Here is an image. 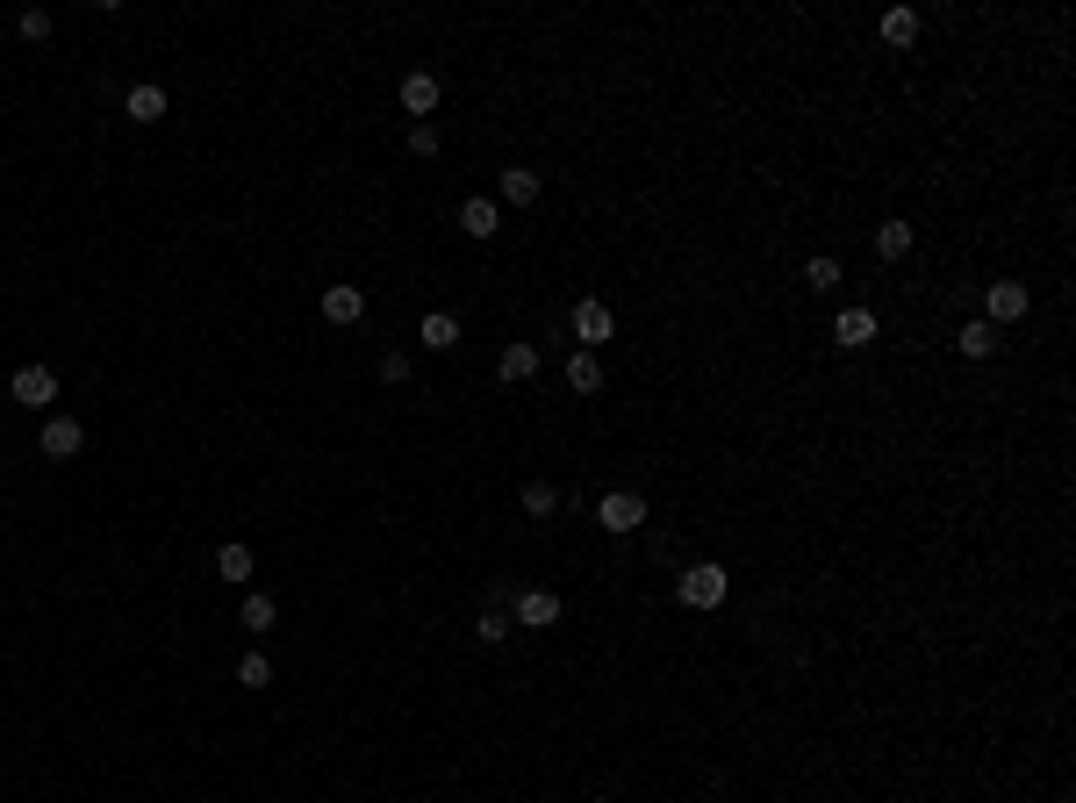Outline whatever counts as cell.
<instances>
[{
  "label": "cell",
  "mask_w": 1076,
  "mask_h": 803,
  "mask_svg": "<svg viewBox=\"0 0 1076 803\" xmlns=\"http://www.w3.org/2000/svg\"><path fill=\"white\" fill-rule=\"evenodd\" d=\"M166 86H158V80H144V86H130V101H122V115H130V122H137V130H152V122H166Z\"/></svg>",
  "instance_id": "9c48e42d"
},
{
  "label": "cell",
  "mask_w": 1076,
  "mask_h": 803,
  "mask_svg": "<svg viewBox=\"0 0 1076 803\" xmlns=\"http://www.w3.org/2000/svg\"><path fill=\"white\" fill-rule=\"evenodd\" d=\"M911 244H919V230H911L905 216L875 222V252H883V258H911Z\"/></svg>",
  "instance_id": "9a60e30c"
},
{
  "label": "cell",
  "mask_w": 1076,
  "mask_h": 803,
  "mask_svg": "<svg viewBox=\"0 0 1076 803\" xmlns=\"http://www.w3.org/2000/svg\"><path fill=\"white\" fill-rule=\"evenodd\" d=\"M510 632H517V624H510V610H503V603H488V610H481V624H474L481 646H503Z\"/></svg>",
  "instance_id": "7402d4cb"
},
{
  "label": "cell",
  "mask_w": 1076,
  "mask_h": 803,
  "mask_svg": "<svg viewBox=\"0 0 1076 803\" xmlns=\"http://www.w3.org/2000/svg\"><path fill=\"white\" fill-rule=\"evenodd\" d=\"M416 338H424L431 352H452V344H460V316H452V308H431V316H424V330H416Z\"/></svg>",
  "instance_id": "ac0fdd59"
},
{
  "label": "cell",
  "mask_w": 1076,
  "mask_h": 803,
  "mask_svg": "<svg viewBox=\"0 0 1076 803\" xmlns=\"http://www.w3.org/2000/svg\"><path fill=\"white\" fill-rule=\"evenodd\" d=\"M1019 316H1033V288H1026V280H991V288H983V324H1019Z\"/></svg>",
  "instance_id": "7a4b0ae2"
},
{
  "label": "cell",
  "mask_w": 1076,
  "mask_h": 803,
  "mask_svg": "<svg viewBox=\"0 0 1076 803\" xmlns=\"http://www.w3.org/2000/svg\"><path fill=\"white\" fill-rule=\"evenodd\" d=\"M15 402L51 416L58 410V374H51V366H22V374H15Z\"/></svg>",
  "instance_id": "8992f818"
},
{
  "label": "cell",
  "mask_w": 1076,
  "mask_h": 803,
  "mask_svg": "<svg viewBox=\"0 0 1076 803\" xmlns=\"http://www.w3.org/2000/svg\"><path fill=\"white\" fill-rule=\"evenodd\" d=\"M238 624H244V632H274V624H280V603L274 596H244Z\"/></svg>",
  "instance_id": "44dd1931"
},
{
  "label": "cell",
  "mask_w": 1076,
  "mask_h": 803,
  "mask_svg": "<svg viewBox=\"0 0 1076 803\" xmlns=\"http://www.w3.org/2000/svg\"><path fill=\"white\" fill-rule=\"evenodd\" d=\"M359 316H366V294H359V288H324V324H344V330H352Z\"/></svg>",
  "instance_id": "5bb4252c"
},
{
  "label": "cell",
  "mask_w": 1076,
  "mask_h": 803,
  "mask_svg": "<svg viewBox=\"0 0 1076 803\" xmlns=\"http://www.w3.org/2000/svg\"><path fill=\"white\" fill-rule=\"evenodd\" d=\"M238 682L244 689H266V682H274V660H266V653H244V660H238Z\"/></svg>",
  "instance_id": "d4e9b609"
},
{
  "label": "cell",
  "mask_w": 1076,
  "mask_h": 803,
  "mask_svg": "<svg viewBox=\"0 0 1076 803\" xmlns=\"http://www.w3.org/2000/svg\"><path fill=\"white\" fill-rule=\"evenodd\" d=\"M675 596H682V610H717V603L733 596V574H725L717 560H697V567L675 574Z\"/></svg>",
  "instance_id": "6da1fadb"
},
{
  "label": "cell",
  "mask_w": 1076,
  "mask_h": 803,
  "mask_svg": "<svg viewBox=\"0 0 1076 803\" xmlns=\"http://www.w3.org/2000/svg\"><path fill=\"white\" fill-rule=\"evenodd\" d=\"M410 151L416 158H438V130H431V122H416V130H410Z\"/></svg>",
  "instance_id": "83f0119b"
},
{
  "label": "cell",
  "mask_w": 1076,
  "mask_h": 803,
  "mask_svg": "<svg viewBox=\"0 0 1076 803\" xmlns=\"http://www.w3.org/2000/svg\"><path fill=\"white\" fill-rule=\"evenodd\" d=\"M539 202V172L531 166H503L496 172V208H531Z\"/></svg>",
  "instance_id": "ba28073f"
},
{
  "label": "cell",
  "mask_w": 1076,
  "mask_h": 803,
  "mask_svg": "<svg viewBox=\"0 0 1076 803\" xmlns=\"http://www.w3.org/2000/svg\"><path fill=\"white\" fill-rule=\"evenodd\" d=\"M803 288H811V294H825V288H839V258H803Z\"/></svg>",
  "instance_id": "cb8c5ba5"
},
{
  "label": "cell",
  "mask_w": 1076,
  "mask_h": 803,
  "mask_svg": "<svg viewBox=\"0 0 1076 803\" xmlns=\"http://www.w3.org/2000/svg\"><path fill=\"white\" fill-rule=\"evenodd\" d=\"M496 374H503V380H510V388H517V380H531V374H539V344H503V360H496Z\"/></svg>",
  "instance_id": "d6986e66"
},
{
  "label": "cell",
  "mask_w": 1076,
  "mask_h": 803,
  "mask_svg": "<svg viewBox=\"0 0 1076 803\" xmlns=\"http://www.w3.org/2000/svg\"><path fill=\"white\" fill-rule=\"evenodd\" d=\"M438 72H402V108H410V115H431V108H438Z\"/></svg>",
  "instance_id": "4fadbf2b"
},
{
  "label": "cell",
  "mask_w": 1076,
  "mask_h": 803,
  "mask_svg": "<svg viewBox=\"0 0 1076 803\" xmlns=\"http://www.w3.org/2000/svg\"><path fill=\"white\" fill-rule=\"evenodd\" d=\"M517 502H524V516H553L560 510V488H553V480H524V496Z\"/></svg>",
  "instance_id": "603a6c76"
},
{
  "label": "cell",
  "mask_w": 1076,
  "mask_h": 803,
  "mask_svg": "<svg viewBox=\"0 0 1076 803\" xmlns=\"http://www.w3.org/2000/svg\"><path fill=\"white\" fill-rule=\"evenodd\" d=\"M955 352H962V360H998V324L969 316V324L955 330Z\"/></svg>",
  "instance_id": "7c38bea8"
},
{
  "label": "cell",
  "mask_w": 1076,
  "mask_h": 803,
  "mask_svg": "<svg viewBox=\"0 0 1076 803\" xmlns=\"http://www.w3.org/2000/svg\"><path fill=\"white\" fill-rule=\"evenodd\" d=\"M833 344H847V352L875 344V308H839L833 316Z\"/></svg>",
  "instance_id": "30bf717a"
},
{
  "label": "cell",
  "mask_w": 1076,
  "mask_h": 803,
  "mask_svg": "<svg viewBox=\"0 0 1076 803\" xmlns=\"http://www.w3.org/2000/svg\"><path fill=\"white\" fill-rule=\"evenodd\" d=\"M560 610H567V603L553 596V588H517V617H510V624H524V632H553Z\"/></svg>",
  "instance_id": "3957f363"
},
{
  "label": "cell",
  "mask_w": 1076,
  "mask_h": 803,
  "mask_svg": "<svg viewBox=\"0 0 1076 803\" xmlns=\"http://www.w3.org/2000/svg\"><path fill=\"white\" fill-rule=\"evenodd\" d=\"M216 574H222L230 588H244V582H252V546H238V538H230V546L216 552Z\"/></svg>",
  "instance_id": "ffe728a7"
},
{
  "label": "cell",
  "mask_w": 1076,
  "mask_h": 803,
  "mask_svg": "<svg viewBox=\"0 0 1076 803\" xmlns=\"http://www.w3.org/2000/svg\"><path fill=\"white\" fill-rule=\"evenodd\" d=\"M567 388H575V394H596L603 388V360H596V352H581V344L567 352Z\"/></svg>",
  "instance_id": "2e32d148"
},
{
  "label": "cell",
  "mask_w": 1076,
  "mask_h": 803,
  "mask_svg": "<svg viewBox=\"0 0 1076 803\" xmlns=\"http://www.w3.org/2000/svg\"><path fill=\"white\" fill-rule=\"evenodd\" d=\"M410 374H416V366H410V352H380V380H388V388H402Z\"/></svg>",
  "instance_id": "484cf974"
},
{
  "label": "cell",
  "mask_w": 1076,
  "mask_h": 803,
  "mask_svg": "<svg viewBox=\"0 0 1076 803\" xmlns=\"http://www.w3.org/2000/svg\"><path fill=\"white\" fill-rule=\"evenodd\" d=\"M596 524L610 531V538H632V531L646 524V502H639V496H625V488H617V496H603V502H596Z\"/></svg>",
  "instance_id": "5b68a950"
},
{
  "label": "cell",
  "mask_w": 1076,
  "mask_h": 803,
  "mask_svg": "<svg viewBox=\"0 0 1076 803\" xmlns=\"http://www.w3.org/2000/svg\"><path fill=\"white\" fill-rule=\"evenodd\" d=\"M883 44L890 51H911V44H919V8H890L883 15Z\"/></svg>",
  "instance_id": "e0dca14e"
},
{
  "label": "cell",
  "mask_w": 1076,
  "mask_h": 803,
  "mask_svg": "<svg viewBox=\"0 0 1076 803\" xmlns=\"http://www.w3.org/2000/svg\"><path fill=\"white\" fill-rule=\"evenodd\" d=\"M15 29H22V36H29V44H44V36H51V15H44V8H29V15H22V22H15Z\"/></svg>",
  "instance_id": "4316f807"
},
{
  "label": "cell",
  "mask_w": 1076,
  "mask_h": 803,
  "mask_svg": "<svg viewBox=\"0 0 1076 803\" xmlns=\"http://www.w3.org/2000/svg\"><path fill=\"white\" fill-rule=\"evenodd\" d=\"M460 230H467V238H481V244H488V238L503 230V208L488 202V194H474V202H460Z\"/></svg>",
  "instance_id": "8fae6325"
},
{
  "label": "cell",
  "mask_w": 1076,
  "mask_h": 803,
  "mask_svg": "<svg viewBox=\"0 0 1076 803\" xmlns=\"http://www.w3.org/2000/svg\"><path fill=\"white\" fill-rule=\"evenodd\" d=\"M36 445H44V460H72V452L86 445V430H80V416L51 410V416H44V430H36Z\"/></svg>",
  "instance_id": "277c9868"
},
{
  "label": "cell",
  "mask_w": 1076,
  "mask_h": 803,
  "mask_svg": "<svg viewBox=\"0 0 1076 803\" xmlns=\"http://www.w3.org/2000/svg\"><path fill=\"white\" fill-rule=\"evenodd\" d=\"M610 330H617L610 302H596V294H589V302H575V338H581V352H589V344H610Z\"/></svg>",
  "instance_id": "52a82bcc"
}]
</instances>
